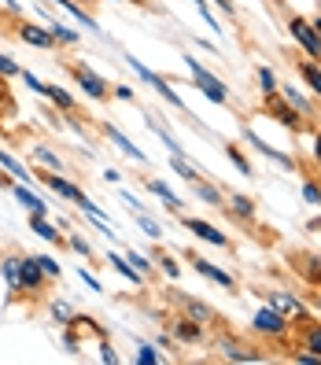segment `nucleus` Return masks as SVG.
I'll return each instance as SVG.
<instances>
[{
  "label": "nucleus",
  "instance_id": "obj_1",
  "mask_svg": "<svg viewBox=\"0 0 321 365\" xmlns=\"http://www.w3.org/2000/svg\"><path fill=\"white\" fill-rule=\"evenodd\" d=\"M185 63H188V71H192V78H196V89L207 96V100H214V103H225L229 100V93H225V85L214 78L203 63L196 59V56H185Z\"/></svg>",
  "mask_w": 321,
  "mask_h": 365
},
{
  "label": "nucleus",
  "instance_id": "obj_2",
  "mask_svg": "<svg viewBox=\"0 0 321 365\" xmlns=\"http://www.w3.org/2000/svg\"><path fill=\"white\" fill-rule=\"evenodd\" d=\"M130 67H133V71L141 74V81H148V85H152V89H156V93H159V96H163V100H166L170 107H178V111L185 115V103H181V96H178L174 89H170V81H166V78H159L156 71H148L144 63H141V59H133V56H130Z\"/></svg>",
  "mask_w": 321,
  "mask_h": 365
},
{
  "label": "nucleus",
  "instance_id": "obj_3",
  "mask_svg": "<svg viewBox=\"0 0 321 365\" xmlns=\"http://www.w3.org/2000/svg\"><path fill=\"white\" fill-rule=\"evenodd\" d=\"M288 34L299 41V45H303L307 48V56L310 59H321V37H317V30H314V23H307V19H292V23H288Z\"/></svg>",
  "mask_w": 321,
  "mask_h": 365
},
{
  "label": "nucleus",
  "instance_id": "obj_4",
  "mask_svg": "<svg viewBox=\"0 0 321 365\" xmlns=\"http://www.w3.org/2000/svg\"><path fill=\"white\" fill-rule=\"evenodd\" d=\"M255 329H259V332H270V336H281V332L288 329V321H285V314H281V310L263 307L259 314H255Z\"/></svg>",
  "mask_w": 321,
  "mask_h": 365
},
{
  "label": "nucleus",
  "instance_id": "obj_5",
  "mask_svg": "<svg viewBox=\"0 0 321 365\" xmlns=\"http://www.w3.org/2000/svg\"><path fill=\"white\" fill-rule=\"evenodd\" d=\"M74 78H78V85L85 93H89L93 100H100V96H107V81L100 78V74H93L89 67H74Z\"/></svg>",
  "mask_w": 321,
  "mask_h": 365
},
{
  "label": "nucleus",
  "instance_id": "obj_6",
  "mask_svg": "<svg viewBox=\"0 0 321 365\" xmlns=\"http://www.w3.org/2000/svg\"><path fill=\"white\" fill-rule=\"evenodd\" d=\"M45 281V269L37 259H19V288H37Z\"/></svg>",
  "mask_w": 321,
  "mask_h": 365
},
{
  "label": "nucleus",
  "instance_id": "obj_7",
  "mask_svg": "<svg viewBox=\"0 0 321 365\" xmlns=\"http://www.w3.org/2000/svg\"><path fill=\"white\" fill-rule=\"evenodd\" d=\"M185 229H192V232L200 236V240H210V244L225 247V232H218L214 225H207V222H200V218H188V222H185Z\"/></svg>",
  "mask_w": 321,
  "mask_h": 365
},
{
  "label": "nucleus",
  "instance_id": "obj_8",
  "mask_svg": "<svg viewBox=\"0 0 321 365\" xmlns=\"http://www.w3.org/2000/svg\"><path fill=\"white\" fill-rule=\"evenodd\" d=\"M19 37H23L26 45H37V48H52V41H56V37H52L49 30H41V26H30V23H26V26H19Z\"/></svg>",
  "mask_w": 321,
  "mask_h": 365
},
{
  "label": "nucleus",
  "instance_id": "obj_9",
  "mask_svg": "<svg viewBox=\"0 0 321 365\" xmlns=\"http://www.w3.org/2000/svg\"><path fill=\"white\" fill-rule=\"evenodd\" d=\"M270 303H273V310H281V314H295V317H303V303H299L295 295H285V292H270Z\"/></svg>",
  "mask_w": 321,
  "mask_h": 365
},
{
  "label": "nucleus",
  "instance_id": "obj_10",
  "mask_svg": "<svg viewBox=\"0 0 321 365\" xmlns=\"http://www.w3.org/2000/svg\"><path fill=\"white\" fill-rule=\"evenodd\" d=\"M281 93H285V103L292 107V111H299V115H314V103H310V100H307L303 93H299L295 85H285Z\"/></svg>",
  "mask_w": 321,
  "mask_h": 365
},
{
  "label": "nucleus",
  "instance_id": "obj_11",
  "mask_svg": "<svg viewBox=\"0 0 321 365\" xmlns=\"http://www.w3.org/2000/svg\"><path fill=\"white\" fill-rule=\"evenodd\" d=\"M45 181H49V188L56 192L59 200H74V203L81 200V192H78V188H74L71 181H63V178H56V174H45Z\"/></svg>",
  "mask_w": 321,
  "mask_h": 365
},
{
  "label": "nucleus",
  "instance_id": "obj_12",
  "mask_svg": "<svg viewBox=\"0 0 321 365\" xmlns=\"http://www.w3.org/2000/svg\"><path fill=\"white\" fill-rule=\"evenodd\" d=\"M52 4H59V8H63V11H71V15H74V19H78V23H81V26H89V30H93V34H96V30H100V26H96V19H93V15H89V11H85V8H78V4H74V0H52Z\"/></svg>",
  "mask_w": 321,
  "mask_h": 365
},
{
  "label": "nucleus",
  "instance_id": "obj_13",
  "mask_svg": "<svg viewBox=\"0 0 321 365\" xmlns=\"http://www.w3.org/2000/svg\"><path fill=\"white\" fill-rule=\"evenodd\" d=\"M244 137H248V144H255V152H263L266 159H273V163H281V166H292V159H288V155H281V152H273V148H266V140H263L259 133H251V130H248Z\"/></svg>",
  "mask_w": 321,
  "mask_h": 365
},
{
  "label": "nucleus",
  "instance_id": "obj_14",
  "mask_svg": "<svg viewBox=\"0 0 321 365\" xmlns=\"http://www.w3.org/2000/svg\"><path fill=\"white\" fill-rule=\"evenodd\" d=\"M107 137H111V140H115V144L122 148V152H126V155H130V159H137V163H144V159H148V155L141 152V148H137V144H130V137H122V133L115 130V125H107Z\"/></svg>",
  "mask_w": 321,
  "mask_h": 365
},
{
  "label": "nucleus",
  "instance_id": "obj_15",
  "mask_svg": "<svg viewBox=\"0 0 321 365\" xmlns=\"http://www.w3.org/2000/svg\"><path fill=\"white\" fill-rule=\"evenodd\" d=\"M196 273L207 277V281H214V284H222V288H233V277L222 273L218 266H210V262H196Z\"/></svg>",
  "mask_w": 321,
  "mask_h": 365
},
{
  "label": "nucleus",
  "instance_id": "obj_16",
  "mask_svg": "<svg viewBox=\"0 0 321 365\" xmlns=\"http://www.w3.org/2000/svg\"><path fill=\"white\" fill-rule=\"evenodd\" d=\"M15 200L23 203V207H30L34 214H45V200L34 196V192H30V188H23V185H15Z\"/></svg>",
  "mask_w": 321,
  "mask_h": 365
},
{
  "label": "nucleus",
  "instance_id": "obj_17",
  "mask_svg": "<svg viewBox=\"0 0 321 365\" xmlns=\"http://www.w3.org/2000/svg\"><path fill=\"white\" fill-rule=\"evenodd\" d=\"M222 351H225V358H233V361H263L259 354H251L248 347H237V343H229V339H222Z\"/></svg>",
  "mask_w": 321,
  "mask_h": 365
},
{
  "label": "nucleus",
  "instance_id": "obj_18",
  "mask_svg": "<svg viewBox=\"0 0 321 365\" xmlns=\"http://www.w3.org/2000/svg\"><path fill=\"white\" fill-rule=\"evenodd\" d=\"M273 118H277V122H285L288 130H299V125H303V122H299V118L292 115V107H288V103H281V100H273Z\"/></svg>",
  "mask_w": 321,
  "mask_h": 365
},
{
  "label": "nucleus",
  "instance_id": "obj_19",
  "mask_svg": "<svg viewBox=\"0 0 321 365\" xmlns=\"http://www.w3.org/2000/svg\"><path fill=\"white\" fill-rule=\"evenodd\" d=\"M30 229H34L37 236H45L49 244H56V240H59V232H56V229L45 222V214H34V218H30Z\"/></svg>",
  "mask_w": 321,
  "mask_h": 365
},
{
  "label": "nucleus",
  "instance_id": "obj_20",
  "mask_svg": "<svg viewBox=\"0 0 321 365\" xmlns=\"http://www.w3.org/2000/svg\"><path fill=\"white\" fill-rule=\"evenodd\" d=\"M299 74H303V81L321 96V67H317V63H303V67H299Z\"/></svg>",
  "mask_w": 321,
  "mask_h": 365
},
{
  "label": "nucleus",
  "instance_id": "obj_21",
  "mask_svg": "<svg viewBox=\"0 0 321 365\" xmlns=\"http://www.w3.org/2000/svg\"><path fill=\"white\" fill-rule=\"evenodd\" d=\"M107 262H111V266H115V269H118V273L126 277V281H133V284H137L141 277H144V273H137V269H133V262H130V259H118V255H111V259H107Z\"/></svg>",
  "mask_w": 321,
  "mask_h": 365
},
{
  "label": "nucleus",
  "instance_id": "obj_22",
  "mask_svg": "<svg viewBox=\"0 0 321 365\" xmlns=\"http://www.w3.org/2000/svg\"><path fill=\"white\" fill-rule=\"evenodd\" d=\"M178 299L188 307L192 321H207V317H210V307H207V303H200V299H188V295H178Z\"/></svg>",
  "mask_w": 321,
  "mask_h": 365
},
{
  "label": "nucleus",
  "instance_id": "obj_23",
  "mask_svg": "<svg viewBox=\"0 0 321 365\" xmlns=\"http://www.w3.org/2000/svg\"><path fill=\"white\" fill-rule=\"evenodd\" d=\"M0 166H4V170H8V174H15V178H23V181L30 178V174H26V166H23V163H19L15 155H8V152H0Z\"/></svg>",
  "mask_w": 321,
  "mask_h": 365
},
{
  "label": "nucleus",
  "instance_id": "obj_24",
  "mask_svg": "<svg viewBox=\"0 0 321 365\" xmlns=\"http://www.w3.org/2000/svg\"><path fill=\"white\" fill-rule=\"evenodd\" d=\"M41 96H49V100H56L59 107H74L71 93H67V89H59V85H45V93H41Z\"/></svg>",
  "mask_w": 321,
  "mask_h": 365
},
{
  "label": "nucleus",
  "instance_id": "obj_25",
  "mask_svg": "<svg viewBox=\"0 0 321 365\" xmlns=\"http://www.w3.org/2000/svg\"><path fill=\"white\" fill-rule=\"evenodd\" d=\"M192 185H196V196H200L203 203H210V207H218V203H222L218 188H210V185H203V181H192Z\"/></svg>",
  "mask_w": 321,
  "mask_h": 365
},
{
  "label": "nucleus",
  "instance_id": "obj_26",
  "mask_svg": "<svg viewBox=\"0 0 321 365\" xmlns=\"http://www.w3.org/2000/svg\"><path fill=\"white\" fill-rule=\"evenodd\" d=\"M148 188H152V192H156V196H163L170 210H178V207H181V200H178V196H174V192H170V188L163 185V181H152V185H148Z\"/></svg>",
  "mask_w": 321,
  "mask_h": 365
},
{
  "label": "nucleus",
  "instance_id": "obj_27",
  "mask_svg": "<svg viewBox=\"0 0 321 365\" xmlns=\"http://www.w3.org/2000/svg\"><path fill=\"white\" fill-rule=\"evenodd\" d=\"M259 85H263V93H266V96H277V89H281L270 67H259Z\"/></svg>",
  "mask_w": 321,
  "mask_h": 365
},
{
  "label": "nucleus",
  "instance_id": "obj_28",
  "mask_svg": "<svg viewBox=\"0 0 321 365\" xmlns=\"http://www.w3.org/2000/svg\"><path fill=\"white\" fill-rule=\"evenodd\" d=\"M49 34H52L56 41H67V45H74V41H78V34H74L71 26H63V23H52V26H49Z\"/></svg>",
  "mask_w": 321,
  "mask_h": 365
},
{
  "label": "nucleus",
  "instance_id": "obj_29",
  "mask_svg": "<svg viewBox=\"0 0 321 365\" xmlns=\"http://www.w3.org/2000/svg\"><path fill=\"white\" fill-rule=\"evenodd\" d=\"M233 214H240V218H251L255 214V203L248 196H233Z\"/></svg>",
  "mask_w": 321,
  "mask_h": 365
},
{
  "label": "nucleus",
  "instance_id": "obj_30",
  "mask_svg": "<svg viewBox=\"0 0 321 365\" xmlns=\"http://www.w3.org/2000/svg\"><path fill=\"white\" fill-rule=\"evenodd\" d=\"M225 155H229V163H233V166H237V170H240V174H251V166H248V159H244V155H240V152H237V148H233V144L225 148Z\"/></svg>",
  "mask_w": 321,
  "mask_h": 365
},
{
  "label": "nucleus",
  "instance_id": "obj_31",
  "mask_svg": "<svg viewBox=\"0 0 321 365\" xmlns=\"http://www.w3.org/2000/svg\"><path fill=\"white\" fill-rule=\"evenodd\" d=\"M174 170H178V174H181L185 181H200V174H196V170H192V166H188L181 155H174Z\"/></svg>",
  "mask_w": 321,
  "mask_h": 365
},
{
  "label": "nucleus",
  "instance_id": "obj_32",
  "mask_svg": "<svg viewBox=\"0 0 321 365\" xmlns=\"http://www.w3.org/2000/svg\"><path fill=\"white\" fill-rule=\"evenodd\" d=\"M4 277H8V288H19V259H4Z\"/></svg>",
  "mask_w": 321,
  "mask_h": 365
},
{
  "label": "nucleus",
  "instance_id": "obj_33",
  "mask_svg": "<svg viewBox=\"0 0 321 365\" xmlns=\"http://www.w3.org/2000/svg\"><path fill=\"white\" fill-rule=\"evenodd\" d=\"M34 155L45 163V166H52V170H59V155L56 152H49V148H34Z\"/></svg>",
  "mask_w": 321,
  "mask_h": 365
},
{
  "label": "nucleus",
  "instance_id": "obj_34",
  "mask_svg": "<svg viewBox=\"0 0 321 365\" xmlns=\"http://www.w3.org/2000/svg\"><path fill=\"white\" fill-rule=\"evenodd\" d=\"M178 339H200V325H196V321H185V325H178Z\"/></svg>",
  "mask_w": 321,
  "mask_h": 365
},
{
  "label": "nucleus",
  "instance_id": "obj_35",
  "mask_svg": "<svg viewBox=\"0 0 321 365\" xmlns=\"http://www.w3.org/2000/svg\"><path fill=\"white\" fill-rule=\"evenodd\" d=\"M307 351L321 358V329H310V332H307Z\"/></svg>",
  "mask_w": 321,
  "mask_h": 365
},
{
  "label": "nucleus",
  "instance_id": "obj_36",
  "mask_svg": "<svg viewBox=\"0 0 321 365\" xmlns=\"http://www.w3.org/2000/svg\"><path fill=\"white\" fill-rule=\"evenodd\" d=\"M130 262H133V269H137V273H152V262H148L144 255H137V251H130Z\"/></svg>",
  "mask_w": 321,
  "mask_h": 365
},
{
  "label": "nucleus",
  "instance_id": "obj_37",
  "mask_svg": "<svg viewBox=\"0 0 321 365\" xmlns=\"http://www.w3.org/2000/svg\"><path fill=\"white\" fill-rule=\"evenodd\" d=\"M137 222H141V229H144L148 236H152V240H159V236H163V232H159V225H156L152 218H144V214H141V218H137Z\"/></svg>",
  "mask_w": 321,
  "mask_h": 365
},
{
  "label": "nucleus",
  "instance_id": "obj_38",
  "mask_svg": "<svg viewBox=\"0 0 321 365\" xmlns=\"http://www.w3.org/2000/svg\"><path fill=\"white\" fill-rule=\"evenodd\" d=\"M37 262H41V269H45V277H59V262L45 259V255H37Z\"/></svg>",
  "mask_w": 321,
  "mask_h": 365
},
{
  "label": "nucleus",
  "instance_id": "obj_39",
  "mask_svg": "<svg viewBox=\"0 0 321 365\" xmlns=\"http://www.w3.org/2000/svg\"><path fill=\"white\" fill-rule=\"evenodd\" d=\"M303 200L307 203H321V188L317 185H303Z\"/></svg>",
  "mask_w": 321,
  "mask_h": 365
},
{
  "label": "nucleus",
  "instance_id": "obj_40",
  "mask_svg": "<svg viewBox=\"0 0 321 365\" xmlns=\"http://www.w3.org/2000/svg\"><path fill=\"white\" fill-rule=\"evenodd\" d=\"M137 361H141V365H156V361H159V354H156L152 347H141V354H137Z\"/></svg>",
  "mask_w": 321,
  "mask_h": 365
},
{
  "label": "nucleus",
  "instance_id": "obj_41",
  "mask_svg": "<svg viewBox=\"0 0 321 365\" xmlns=\"http://www.w3.org/2000/svg\"><path fill=\"white\" fill-rule=\"evenodd\" d=\"M52 317H56V321H63V325H67V317H71V307H67V303H56V307H52Z\"/></svg>",
  "mask_w": 321,
  "mask_h": 365
},
{
  "label": "nucleus",
  "instance_id": "obj_42",
  "mask_svg": "<svg viewBox=\"0 0 321 365\" xmlns=\"http://www.w3.org/2000/svg\"><path fill=\"white\" fill-rule=\"evenodd\" d=\"M0 74H4V78H11V74H19V67H15V63H11L8 56H0Z\"/></svg>",
  "mask_w": 321,
  "mask_h": 365
},
{
  "label": "nucleus",
  "instance_id": "obj_43",
  "mask_svg": "<svg viewBox=\"0 0 321 365\" xmlns=\"http://www.w3.org/2000/svg\"><path fill=\"white\" fill-rule=\"evenodd\" d=\"M23 81H26V85H30V89H34V93H45V81H41V78H34V74H30V71H26V74H23Z\"/></svg>",
  "mask_w": 321,
  "mask_h": 365
},
{
  "label": "nucleus",
  "instance_id": "obj_44",
  "mask_svg": "<svg viewBox=\"0 0 321 365\" xmlns=\"http://www.w3.org/2000/svg\"><path fill=\"white\" fill-rule=\"evenodd\" d=\"M71 247H74L78 255H93V247H89V240H81V236H74V240H71Z\"/></svg>",
  "mask_w": 321,
  "mask_h": 365
},
{
  "label": "nucleus",
  "instance_id": "obj_45",
  "mask_svg": "<svg viewBox=\"0 0 321 365\" xmlns=\"http://www.w3.org/2000/svg\"><path fill=\"white\" fill-rule=\"evenodd\" d=\"M100 358H103L107 365H115V361H118V354H115L111 347H107V343H103V347H100Z\"/></svg>",
  "mask_w": 321,
  "mask_h": 365
},
{
  "label": "nucleus",
  "instance_id": "obj_46",
  "mask_svg": "<svg viewBox=\"0 0 321 365\" xmlns=\"http://www.w3.org/2000/svg\"><path fill=\"white\" fill-rule=\"evenodd\" d=\"M81 281L89 284V292H100V281H96V277H89V269H81Z\"/></svg>",
  "mask_w": 321,
  "mask_h": 365
},
{
  "label": "nucleus",
  "instance_id": "obj_47",
  "mask_svg": "<svg viewBox=\"0 0 321 365\" xmlns=\"http://www.w3.org/2000/svg\"><path fill=\"white\" fill-rule=\"evenodd\" d=\"M159 262H163V269H166L170 277H178V262H174V259H159Z\"/></svg>",
  "mask_w": 321,
  "mask_h": 365
},
{
  "label": "nucleus",
  "instance_id": "obj_48",
  "mask_svg": "<svg viewBox=\"0 0 321 365\" xmlns=\"http://www.w3.org/2000/svg\"><path fill=\"white\" fill-rule=\"evenodd\" d=\"M214 4H218L222 11H229V15H233V11H237V8H233V0H214Z\"/></svg>",
  "mask_w": 321,
  "mask_h": 365
},
{
  "label": "nucleus",
  "instance_id": "obj_49",
  "mask_svg": "<svg viewBox=\"0 0 321 365\" xmlns=\"http://www.w3.org/2000/svg\"><path fill=\"white\" fill-rule=\"evenodd\" d=\"M314 159H317V163H321V133H317V137H314Z\"/></svg>",
  "mask_w": 321,
  "mask_h": 365
},
{
  "label": "nucleus",
  "instance_id": "obj_50",
  "mask_svg": "<svg viewBox=\"0 0 321 365\" xmlns=\"http://www.w3.org/2000/svg\"><path fill=\"white\" fill-rule=\"evenodd\" d=\"M314 30H317V37H321V15L314 19Z\"/></svg>",
  "mask_w": 321,
  "mask_h": 365
},
{
  "label": "nucleus",
  "instance_id": "obj_51",
  "mask_svg": "<svg viewBox=\"0 0 321 365\" xmlns=\"http://www.w3.org/2000/svg\"><path fill=\"white\" fill-rule=\"evenodd\" d=\"M317 307H321V295H317Z\"/></svg>",
  "mask_w": 321,
  "mask_h": 365
},
{
  "label": "nucleus",
  "instance_id": "obj_52",
  "mask_svg": "<svg viewBox=\"0 0 321 365\" xmlns=\"http://www.w3.org/2000/svg\"><path fill=\"white\" fill-rule=\"evenodd\" d=\"M192 4H196V0H192Z\"/></svg>",
  "mask_w": 321,
  "mask_h": 365
}]
</instances>
